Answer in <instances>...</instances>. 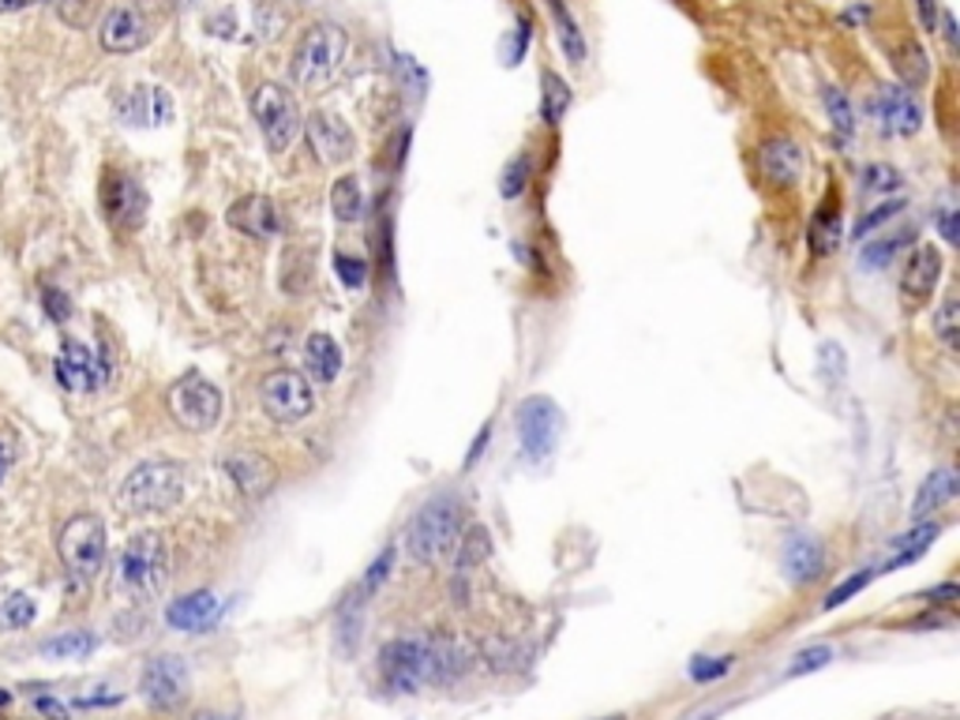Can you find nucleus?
Listing matches in <instances>:
<instances>
[{"label": "nucleus", "mask_w": 960, "mask_h": 720, "mask_svg": "<svg viewBox=\"0 0 960 720\" xmlns=\"http://www.w3.org/2000/svg\"><path fill=\"white\" fill-rule=\"evenodd\" d=\"M259 402L275 424H300L316 410V391L311 379L297 368H278L259 383Z\"/></svg>", "instance_id": "6e6552de"}, {"label": "nucleus", "mask_w": 960, "mask_h": 720, "mask_svg": "<svg viewBox=\"0 0 960 720\" xmlns=\"http://www.w3.org/2000/svg\"><path fill=\"white\" fill-rule=\"evenodd\" d=\"M758 166H762L765 180H773V185H795L803 174V150L788 136H773L758 150Z\"/></svg>", "instance_id": "aec40b11"}, {"label": "nucleus", "mask_w": 960, "mask_h": 720, "mask_svg": "<svg viewBox=\"0 0 960 720\" xmlns=\"http://www.w3.org/2000/svg\"><path fill=\"white\" fill-rule=\"evenodd\" d=\"M462 530H466V506H462L458 495L439 492V495H432V500H424L420 511L409 519L406 548L417 563L439 566L454 555V548L462 541Z\"/></svg>", "instance_id": "f257e3e1"}, {"label": "nucleus", "mask_w": 960, "mask_h": 720, "mask_svg": "<svg viewBox=\"0 0 960 720\" xmlns=\"http://www.w3.org/2000/svg\"><path fill=\"white\" fill-rule=\"evenodd\" d=\"M728 668H732V657H694V661H691V679L710 683V679L728 675Z\"/></svg>", "instance_id": "79ce46f5"}, {"label": "nucleus", "mask_w": 960, "mask_h": 720, "mask_svg": "<svg viewBox=\"0 0 960 720\" xmlns=\"http://www.w3.org/2000/svg\"><path fill=\"white\" fill-rule=\"evenodd\" d=\"M379 672L390 691L417 694L420 687L436 683V653H432V634L420 638H394L379 653Z\"/></svg>", "instance_id": "39448f33"}, {"label": "nucleus", "mask_w": 960, "mask_h": 720, "mask_svg": "<svg viewBox=\"0 0 960 720\" xmlns=\"http://www.w3.org/2000/svg\"><path fill=\"white\" fill-rule=\"evenodd\" d=\"M215 615H218V596L210 590H196L166 608V623L174 631H207L215 623Z\"/></svg>", "instance_id": "412c9836"}, {"label": "nucleus", "mask_w": 960, "mask_h": 720, "mask_svg": "<svg viewBox=\"0 0 960 720\" xmlns=\"http://www.w3.org/2000/svg\"><path fill=\"white\" fill-rule=\"evenodd\" d=\"M927 601H931V604H953V601H957V585H953V582L938 585L934 593H927Z\"/></svg>", "instance_id": "3c124183"}, {"label": "nucleus", "mask_w": 960, "mask_h": 720, "mask_svg": "<svg viewBox=\"0 0 960 720\" xmlns=\"http://www.w3.org/2000/svg\"><path fill=\"white\" fill-rule=\"evenodd\" d=\"M34 713L46 717V720H68V706L57 702L53 694H38L34 698Z\"/></svg>", "instance_id": "49530a36"}, {"label": "nucleus", "mask_w": 960, "mask_h": 720, "mask_svg": "<svg viewBox=\"0 0 960 720\" xmlns=\"http://www.w3.org/2000/svg\"><path fill=\"white\" fill-rule=\"evenodd\" d=\"M514 421H518V440H522L525 458L530 462L548 458V454L555 451V443H560V435H563V410L560 405H555L552 398H544V394H533V398H525L518 405Z\"/></svg>", "instance_id": "9d476101"}, {"label": "nucleus", "mask_w": 960, "mask_h": 720, "mask_svg": "<svg viewBox=\"0 0 960 720\" xmlns=\"http://www.w3.org/2000/svg\"><path fill=\"white\" fill-rule=\"evenodd\" d=\"M305 136L323 166H346L353 158V150H357L353 128L338 114H327V109H316V114L305 120Z\"/></svg>", "instance_id": "4468645a"}, {"label": "nucleus", "mask_w": 960, "mask_h": 720, "mask_svg": "<svg viewBox=\"0 0 960 720\" xmlns=\"http://www.w3.org/2000/svg\"><path fill=\"white\" fill-rule=\"evenodd\" d=\"M229 226L237 233H245L251 240H270L275 233L281 229V215H278V203L267 199V196H245L229 207Z\"/></svg>", "instance_id": "a211bd4d"}, {"label": "nucleus", "mask_w": 960, "mask_h": 720, "mask_svg": "<svg viewBox=\"0 0 960 720\" xmlns=\"http://www.w3.org/2000/svg\"><path fill=\"white\" fill-rule=\"evenodd\" d=\"M874 574H878V571H871V566H867V571H859V574H852L844 585H837V590H833L830 596H825V608H830V612H833V608H841V604L848 601V596H855L867 582H871Z\"/></svg>", "instance_id": "37998d69"}, {"label": "nucleus", "mask_w": 960, "mask_h": 720, "mask_svg": "<svg viewBox=\"0 0 960 720\" xmlns=\"http://www.w3.org/2000/svg\"><path fill=\"white\" fill-rule=\"evenodd\" d=\"M488 552H492V536L484 525H469V530H462V541H458V548H454V574H458V582L473 574V566H481L484 560H488Z\"/></svg>", "instance_id": "bb28decb"}, {"label": "nucleus", "mask_w": 960, "mask_h": 720, "mask_svg": "<svg viewBox=\"0 0 960 720\" xmlns=\"http://www.w3.org/2000/svg\"><path fill=\"white\" fill-rule=\"evenodd\" d=\"M98 42H102L106 53H136L150 42V19L131 4L113 8L102 27H98Z\"/></svg>", "instance_id": "dca6fc26"}, {"label": "nucleus", "mask_w": 960, "mask_h": 720, "mask_svg": "<svg viewBox=\"0 0 960 720\" xmlns=\"http://www.w3.org/2000/svg\"><path fill=\"white\" fill-rule=\"evenodd\" d=\"M109 353H95L87 349L83 342H65V349H60L57 357V379L65 391H76V394H90L98 387H106L109 383Z\"/></svg>", "instance_id": "ddd939ff"}, {"label": "nucleus", "mask_w": 960, "mask_h": 720, "mask_svg": "<svg viewBox=\"0 0 960 720\" xmlns=\"http://www.w3.org/2000/svg\"><path fill=\"white\" fill-rule=\"evenodd\" d=\"M530 174H533V166H530V158L525 155H518L507 166V174H503V185H499V196L503 199H518L522 191H525V185H530Z\"/></svg>", "instance_id": "4c0bfd02"}, {"label": "nucleus", "mask_w": 960, "mask_h": 720, "mask_svg": "<svg viewBox=\"0 0 960 720\" xmlns=\"http://www.w3.org/2000/svg\"><path fill=\"white\" fill-rule=\"evenodd\" d=\"M42 4V0H0V16L4 12H23V8H34Z\"/></svg>", "instance_id": "864d4df0"}, {"label": "nucleus", "mask_w": 960, "mask_h": 720, "mask_svg": "<svg viewBox=\"0 0 960 720\" xmlns=\"http://www.w3.org/2000/svg\"><path fill=\"white\" fill-rule=\"evenodd\" d=\"M342 364H346V353H342L335 334H308L305 342V368H308V379L316 383H335L342 375Z\"/></svg>", "instance_id": "4be33fe9"}, {"label": "nucleus", "mask_w": 960, "mask_h": 720, "mask_svg": "<svg viewBox=\"0 0 960 720\" xmlns=\"http://www.w3.org/2000/svg\"><path fill=\"white\" fill-rule=\"evenodd\" d=\"M837 240H841V218H837L833 210H818V218L811 226V248L818 256H830L837 248Z\"/></svg>", "instance_id": "72a5a7b5"}, {"label": "nucleus", "mask_w": 960, "mask_h": 720, "mask_svg": "<svg viewBox=\"0 0 960 720\" xmlns=\"http://www.w3.org/2000/svg\"><path fill=\"white\" fill-rule=\"evenodd\" d=\"M953 495H957V473L953 470H934L923 484H919L916 503H912V519L923 522L927 514L938 511V506H946Z\"/></svg>", "instance_id": "a878e982"}, {"label": "nucleus", "mask_w": 960, "mask_h": 720, "mask_svg": "<svg viewBox=\"0 0 960 720\" xmlns=\"http://www.w3.org/2000/svg\"><path fill=\"white\" fill-rule=\"evenodd\" d=\"M117 117L125 120L128 128H161L174 120V98L166 95L161 87H128L125 95L117 98Z\"/></svg>", "instance_id": "2eb2a0df"}, {"label": "nucleus", "mask_w": 960, "mask_h": 720, "mask_svg": "<svg viewBox=\"0 0 960 720\" xmlns=\"http://www.w3.org/2000/svg\"><path fill=\"white\" fill-rule=\"evenodd\" d=\"M169 578V544L161 533H136L117 560V585L139 601L158 596Z\"/></svg>", "instance_id": "20e7f679"}, {"label": "nucleus", "mask_w": 960, "mask_h": 720, "mask_svg": "<svg viewBox=\"0 0 960 720\" xmlns=\"http://www.w3.org/2000/svg\"><path fill=\"white\" fill-rule=\"evenodd\" d=\"M901 207H904V203L889 199V203H882V207L874 210V215H863V218L855 221V240H863L867 233H871V229H878V226H882V221H889V218H893V215H897V210H901Z\"/></svg>", "instance_id": "a18cd8bd"}, {"label": "nucleus", "mask_w": 960, "mask_h": 720, "mask_svg": "<svg viewBox=\"0 0 960 720\" xmlns=\"http://www.w3.org/2000/svg\"><path fill=\"white\" fill-rule=\"evenodd\" d=\"M57 8H60V19H65V23L83 27V23H87V8H90V0H57Z\"/></svg>", "instance_id": "de8ad7c7"}, {"label": "nucleus", "mask_w": 960, "mask_h": 720, "mask_svg": "<svg viewBox=\"0 0 960 720\" xmlns=\"http://www.w3.org/2000/svg\"><path fill=\"white\" fill-rule=\"evenodd\" d=\"M0 623L16 627V631L19 627H30L34 623V601H30L27 593H12L4 604H0Z\"/></svg>", "instance_id": "e433bc0d"}, {"label": "nucleus", "mask_w": 960, "mask_h": 720, "mask_svg": "<svg viewBox=\"0 0 960 720\" xmlns=\"http://www.w3.org/2000/svg\"><path fill=\"white\" fill-rule=\"evenodd\" d=\"M919 8V23H923V30H938V0H916Z\"/></svg>", "instance_id": "8fccbe9b"}, {"label": "nucleus", "mask_w": 960, "mask_h": 720, "mask_svg": "<svg viewBox=\"0 0 960 720\" xmlns=\"http://www.w3.org/2000/svg\"><path fill=\"white\" fill-rule=\"evenodd\" d=\"M335 270H338V278L346 289H360L364 278H368V263L357 259V256H346V251H338L335 256Z\"/></svg>", "instance_id": "a19ab883"}, {"label": "nucleus", "mask_w": 960, "mask_h": 720, "mask_svg": "<svg viewBox=\"0 0 960 720\" xmlns=\"http://www.w3.org/2000/svg\"><path fill=\"white\" fill-rule=\"evenodd\" d=\"M833 661V645H811L803 653H795V661L788 664V675H803V672H818Z\"/></svg>", "instance_id": "ea45409f"}, {"label": "nucleus", "mask_w": 960, "mask_h": 720, "mask_svg": "<svg viewBox=\"0 0 960 720\" xmlns=\"http://www.w3.org/2000/svg\"><path fill=\"white\" fill-rule=\"evenodd\" d=\"M938 229H942V237L949 240V245H957V240H960V221H957V210H942V215H938Z\"/></svg>", "instance_id": "09e8293b"}, {"label": "nucleus", "mask_w": 960, "mask_h": 720, "mask_svg": "<svg viewBox=\"0 0 960 720\" xmlns=\"http://www.w3.org/2000/svg\"><path fill=\"white\" fill-rule=\"evenodd\" d=\"M784 566H788V578H792L795 585L814 582L825 566L822 544H818L814 536H792V541L784 544Z\"/></svg>", "instance_id": "b1692460"}, {"label": "nucleus", "mask_w": 960, "mask_h": 720, "mask_svg": "<svg viewBox=\"0 0 960 720\" xmlns=\"http://www.w3.org/2000/svg\"><path fill=\"white\" fill-rule=\"evenodd\" d=\"M825 114H830L837 136H852L855 131V114H852V101H848V95H841V90H825Z\"/></svg>", "instance_id": "c9c22d12"}, {"label": "nucleus", "mask_w": 960, "mask_h": 720, "mask_svg": "<svg viewBox=\"0 0 960 720\" xmlns=\"http://www.w3.org/2000/svg\"><path fill=\"white\" fill-rule=\"evenodd\" d=\"M169 413H174V421L180 428L210 432V428H218V421H221V391L207 375L188 372V375H180L174 383V391H169Z\"/></svg>", "instance_id": "1a4fd4ad"}, {"label": "nucleus", "mask_w": 960, "mask_h": 720, "mask_svg": "<svg viewBox=\"0 0 960 720\" xmlns=\"http://www.w3.org/2000/svg\"><path fill=\"white\" fill-rule=\"evenodd\" d=\"M938 533H942V525H938V522H919L916 530H908L904 536H897L893 552H889V560L882 563V571H878V574L901 571V566L916 563L923 552H931V544L938 541Z\"/></svg>", "instance_id": "393cba45"}, {"label": "nucleus", "mask_w": 960, "mask_h": 720, "mask_svg": "<svg viewBox=\"0 0 960 720\" xmlns=\"http://www.w3.org/2000/svg\"><path fill=\"white\" fill-rule=\"evenodd\" d=\"M604 720H626V717H604Z\"/></svg>", "instance_id": "13d9d810"}, {"label": "nucleus", "mask_w": 960, "mask_h": 720, "mask_svg": "<svg viewBox=\"0 0 960 720\" xmlns=\"http://www.w3.org/2000/svg\"><path fill=\"white\" fill-rule=\"evenodd\" d=\"M874 114H878V120H882V128L889 131V136H912V131H919V125H923V109H919V101L901 87L878 90Z\"/></svg>", "instance_id": "6ab92c4d"}, {"label": "nucleus", "mask_w": 960, "mask_h": 720, "mask_svg": "<svg viewBox=\"0 0 960 720\" xmlns=\"http://www.w3.org/2000/svg\"><path fill=\"white\" fill-rule=\"evenodd\" d=\"M102 210L109 218V226L120 233H136L147 221L150 199L143 185L128 174H117V169H106L102 177Z\"/></svg>", "instance_id": "9b49d317"}, {"label": "nucleus", "mask_w": 960, "mask_h": 720, "mask_svg": "<svg viewBox=\"0 0 960 720\" xmlns=\"http://www.w3.org/2000/svg\"><path fill=\"white\" fill-rule=\"evenodd\" d=\"M4 702H8V691H0V706H4Z\"/></svg>", "instance_id": "4d7b16f0"}, {"label": "nucleus", "mask_w": 960, "mask_h": 720, "mask_svg": "<svg viewBox=\"0 0 960 720\" xmlns=\"http://www.w3.org/2000/svg\"><path fill=\"white\" fill-rule=\"evenodd\" d=\"M390 571H394V548H383V552L376 555V563L368 566V574H364V582H360V596L379 593V585L387 582Z\"/></svg>", "instance_id": "58836bf2"}, {"label": "nucleus", "mask_w": 960, "mask_h": 720, "mask_svg": "<svg viewBox=\"0 0 960 720\" xmlns=\"http://www.w3.org/2000/svg\"><path fill=\"white\" fill-rule=\"evenodd\" d=\"M120 702V694H87V698H76V706H83V709H90V706H117Z\"/></svg>", "instance_id": "603ef678"}, {"label": "nucleus", "mask_w": 960, "mask_h": 720, "mask_svg": "<svg viewBox=\"0 0 960 720\" xmlns=\"http://www.w3.org/2000/svg\"><path fill=\"white\" fill-rule=\"evenodd\" d=\"M0 720H4V717H0Z\"/></svg>", "instance_id": "bf43d9fd"}, {"label": "nucleus", "mask_w": 960, "mask_h": 720, "mask_svg": "<svg viewBox=\"0 0 960 720\" xmlns=\"http://www.w3.org/2000/svg\"><path fill=\"white\" fill-rule=\"evenodd\" d=\"M548 8H552L555 27H560V46H563V53H567L571 65H585V38H582V30H578V19L571 16V8L563 4V0H548Z\"/></svg>", "instance_id": "c85d7f7f"}, {"label": "nucleus", "mask_w": 960, "mask_h": 720, "mask_svg": "<svg viewBox=\"0 0 960 720\" xmlns=\"http://www.w3.org/2000/svg\"><path fill=\"white\" fill-rule=\"evenodd\" d=\"M938 282H942V251L934 245H916L901 267V293L912 304H923L934 297Z\"/></svg>", "instance_id": "f3484780"}, {"label": "nucleus", "mask_w": 960, "mask_h": 720, "mask_svg": "<svg viewBox=\"0 0 960 720\" xmlns=\"http://www.w3.org/2000/svg\"><path fill=\"white\" fill-rule=\"evenodd\" d=\"M226 473L229 481L237 484L245 495H263L275 484V470H270L267 458H259V454L251 451H240V454H229L226 458Z\"/></svg>", "instance_id": "5701e85b"}, {"label": "nucleus", "mask_w": 960, "mask_h": 720, "mask_svg": "<svg viewBox=\"0 0 960 720\" xmlns=\"http://www.w3.org/2000/svg\"><path fill=\"white\" fill-rule=\"evenodd\" d=\"M42 308H46V316L53 319V323H65L68 316H72V304H68V293H65V289H57V286H46V293H42Z\"/></svg>", "instance_id": "c03bdc74"}, {"label": "nucleus", "mask_w": 960, "mask_h": 720, "mask_svg": "<svg viewBox=\"0 0 960 720\" xmlns=\"http://www.w3.org/2000/svg\"><path fill=\"white\" fill-rule=\"evenodd\" d=\"M908 245V237H882V240H871L863 251H859V263H863L867 270H882L893 263V256Z\"/></svg>", "instance_id": "f704fd0d"}, {"label": "nucleus", "mask_w": 960, "mask_h": 720, "mask_svg": "<svg viewBox=\"0 0 960 720\" xmlns=\"http://www.w3.org/2000/svg\"><path fill=\"white\" fill-rule=\"evenodd\" d=\"M196 720H234V717H226V713H196Z\"/></svg>", "instance_id": "5fc2aeb1"}, {"label": "nucleus", "mask_w": 960, "mask_h": 720, "mask_svg": "<svg viewBox=\"0 0 960 720\" xmlns=\"http://www.w3.org/2000/svg\"><path fill=\"white\" fill-rule=\"evenodd\" d=\"M4 473H8V451L0 447V481H4Z\"/></svg>", "instance_id": "6e6d98bb"}, {"label": "nucleus", "mask_w": 960, "mask_h": 720, "mask_svg": "<svg viewBox=\"0 0 960 720\" xmlns=\"http://www.w3.org/2000/svg\"><path fill=\"white\" fill-rule=\"evenodd\" d=\"M567 109H571V87L563 83V76H555L548 68V72L541 76V117L555 128L567 117Z\"/></svg>", "instance_id": "c756f323"}, {"label": "nucleus", "mask_w": 960, "mask_h": 720, "mask_svg": "<svg viewBox=\"0 0 960 720\" xmlns=\"http://www.w3.org/2000/svg\"><path fill=\"white\" fill-rule=\"evenodd\" d=\"M185 500V470L177 462H143L120 484V506L128 514H161Z\"/></svg>", "instance_id": "7ed1b4c3"}, {"label": "nucleus", "mask_w": 960, "mask_h": 720, "mask_svg": "<svg viewBox=\"0 0 960 720\" xmlns=\"http://www.w3.org/2000/svg\"><path fill=\"white\" fill-rule=\"evenodd\" d=\"M188 687H191L188 664L180 661V657H155V661H147L143 679H139V691H143L147 706L161 709V713L185 706L188 702Z\"/></svg>", "instance_id": "f8f14e48"}, {"label": "nucleus", "mask_w": 960, "mask_h": 720, "mask_svg": "<svg viewBox=\"0 0 960 720\" xmlns=\"http://www.w3.org/2000/svg\"><path fill=\"white\" fill-rule=\"evenodd\" d=\"M863 191L867 196H893V191H901V174L885 161H871L863 169Z\"/></svg>", "instance_id": "473e14b6"}, {"label": "nucleus", "mask_w": 960, "mask_h": 720, "mask_svg": "<svg viewBox=\"0 0 960 720\" xmlns=\"http://www.w3.org/2000/svg\"><path fill=\"white\" fill-rule=\"evenodd\" d=\"M934 338L942 342L946 349H957V338H960V300L957 297H946L938 304L934 312Z\"/></svg>", "instance_id": "2f4dec72"}, {"label": "nucleus", "mask_w": 960, "mask_h": 720, "mask_svg": "<svg viewBox=\"0 0 960 720\" xmlns=\"http://www.w3.org/2000/svg\"><path fill=\"white\" fill-rule=\"evenodd\" d=\"M106 522L98 514H76L72 522L60 530L57 552L60 563L68 566V574L79 582H95L106 566Z\"/></svg>", "instance_id": "423d86ee"}, {"label": "nucleus", "mask_w": 960, "mask_h": 720, "mask_svg": "<svg viewBox=\"0 0 960 720\" xmlns=\"http://www.w3.org/2000/svg\"><path fill=\"white\" fill-rule=\"evenodd\" d=\"M95 649H98V638L90 631H68V634L49 638V642L42 645V653L57 657V661H79V657L95 653Z\"/></svg>", "instance_id": "7c9ffc66"}, {"label": "nucleus", "mask_w": 960, "mask_h": 720, "mask_svg": "<svg viewBox=\"0 0 960 720\" xmlns=\"http://www.w3.org/2000/svg\"><path fill=\"white\" fill-rule=\"evenodd\" d=\"M364 188L357 177H338L335 188H330V210H335V218L342 221V226H353V221L364 218Z\"/></svg>", "instance_id": "cd10ccee"}, {"label": "nucleus", "mask_w": 960, "mask_h": 720, "mask_svg": "<svg viewBox=\"0 0 960 720\" xmlns=\"http://www.w3.org/2000/svg\"><path fill=\"white\" fill-rule=\"evenodd\" d=\"M251 114H256V125L263 131V144H267L270 155H286L293 147V139L300 136L297 98L281 83H263L256 95H251Z\"/></svg>", "instance_id": "0eeeda50"}, {"label": "nucleus", "mask_w": 960, "mask_h": 720, "mask_svg": "<svg viewBox=\"0 0 960 720\" xmlns=\"http://www.w3.org/2000/svg\"><path fill=\"white\" fill-rule=\"evenodd\" d=\"M346 30L338 23H311L297 42V53H293L289 76L300 90H323L330 79L338 76L342 60H346Z\"/></svg>", "instance_id": "f03ea898"}]
</instances>
